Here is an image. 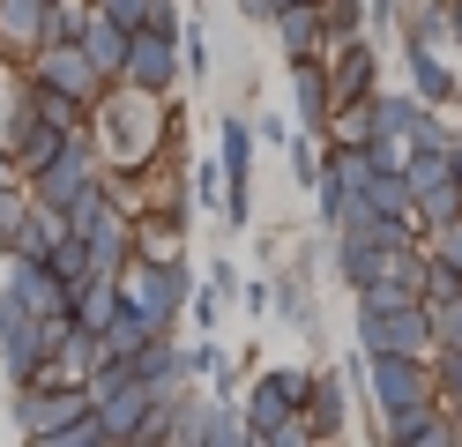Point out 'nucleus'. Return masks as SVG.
Segmentation results:
<instances>
[{"label": "nucleus", "instance_id": "nucleus-38", "mask_svg": "<svg viewBox=\"0 0 462 447\" xmlns=\"http://www.w3.org/2000/svg\"><path fill=\"white\" fill-rule=\"evenodd\" d=\"M187 306H194V321H201V328H217V321H224V306H231V298H217L209 284H201V291L187 298Z\"/></svg>", "mask_w": 462, "mask_h": 447}, {"label": "nucleus", "instance_id": "nucleus-37", "mask_svg": "<svg viewBox=\"0 0 462 447\" xmlns=\"http://www.w3.org/2000/svg\"><path fill=\"white\" fill-rule=\"evenodd\" d=\"M23 209H31V187H23V179H15V187H0V238L15 231V217H23Z\"/></svg>", "mask_w": 462, "mask_h": 447}, {"label": "nucleus", "instance_id": "nucleus-4", "mask_svg": "<svg viewBox=\"0 0 462 447\" xmlns=\"http://www.w3.org/2000/svg\"><path fill=\"white\" fill-rule=\"evenodd\" d=\"M120 291H127V306L157 328V336H171L187 313V298H194V276H187V261H150V254H134L120 268Z\"/></svg>", "mask_w": 462, "mask_h": 447}, {"label": "nucleus", "instance_id": "nucleus-2", "mask_svg": "<svg viewBox=\"0 0 462 447\" xmlns=\"http://www.w3.org/2000/svg\"><path fill=\"white\" fill-rule=\"evenodd\" d=\"M306 396H313V366H269L262 380H254V387H246V403H239L254 447H313Z\"/></svg>", "mask_w": 462, "mask_h": 447}, {"label": "nucleus", "instance_id": "nucleus-34", "mask_svg": "<svg viewBox=\"0 0 462 447\" xmlns=\"http://www.w3.org/2000/svg\"><path fill=\"white\" fill-rule=\"evenodd\" d=\"M180 68L209 75V23H180Z\"/></svg>", "mask_w": 462, "mask_h": 447}, {"label": "nucleus", "instance_id": "nucleus-6", "mask_svg": "<svg viewBox=\"0 0 462 447\" xmlns=\"http://www.w3.org/2000/svg\"><path fill=\"white\" fill-rule=\"evenodd\" d=\"M365 358V396L373 410H411V403H440V387H432V358H411V350H358Z\"/></svg>", "mask_w": 462, "mask_h": 447}, {"label": "nucleus", "instance_id": "nucleus-33", "mask_svg": "<svg viewBox=\"0 0 462 447\" xmlns=\"http://www.w3.org/2000/svg\"><path fill=\"white\" fill-rule=\"evenodd\" d=\"M82 23H90V0H52V8H45V45L82 38Z\"/></svg>", "mask_w": 462, "mask_h": 447}, {"label": "nucleus", "instance_id": "nucleus-13", "mask_svg": "<svg viewBox=\"0 0 462 447\" xmlns=\"http://www.w3.org/2000/svg\"><path fill=\"white\" fill-rule=\"evenodd\" d=\"M388 447H455V417L448 403H411V410H373Z\"/></svg>", "mask_w": 462, "mask_h": 447}, {"label": "nucleus", "instance_id": "nucleus-14", "mask_svg": "<svg viewBox=\"0 0 462 447\" xmlns=\"http://www.w3.org/2000/svg\"><path fill=\"white\" fill-rule=\"evenodd\" d=\"M283 60H321L328 52V23H321V0H283V8L269 15Z\"/></svg>", "mask_w": 462, "mask_h": 447}, {"label": "nucleus", "instance_id": "nucleus-22", "mask_svg": "<svg viewBox=\"0 0 462 447\" xmlns=\"http://www.w3.org/2000/svg\"><path fill=\"white\" fill-rule=\"evenodd\" d=\"M127 366H134V380H150V387H171V380H187V350L171 343V336H150L142 350H127Z\"/></svg>", "mask_w": 462, "mask_h": 447}, {"label": "nucleus", "instance_id": "nucleus-20", "mask_svg": "<svg viewBox=\"0 0 462 447\" xmlns=\"http://www.w3.org/2000/svg\"><path fill=\"white\" fill-rule=\"evenodd\" d=\"M343 417H351L343 380H336V373H313V396H306V425H313V440H343Z\"/></svg>", "mask_w": 462, "mask_h": 447}, {"label": "nucleus", "instance_id": "nucleus-36", "mask_svg": "<svg viewBox=\"0 0 462 447\" xmlns=\"http://www.w3.org/2000/svg\"><path fill=\"white\" fill-rule=\"evenodd\" d=\"M194 201L201 209H224V164H194Z\"/></svg>", "mask_w": 462, "mask_h": 447}, {"label": "nucleus", "instance_id": "nucleus-17", "mask_svg": "<svg viewBox=\"0 0 462 447\" xmlns=\"http://www.w3.org/2000/svg\"><path fill=\"white\" fill-rule=\"evenodd\" d=\"M45 8H52V0H0V52L31 60L45 45Z\"/></svg>", "mask_w": 462, "mask_h": 447}, {"label": "nucleus", "instance_id": "nucleus-3", "mask_svg": "<svg viewBox=\"0 0 462 447\" xmlns=\"http://www.w3.org/2000/svg\"><path fill=\"white\" fill-rule=\"evenodd\" d=\"M358 298V350H411V358H432V313H425V298H402V291H351Z\"/></svg>", "mask_w": 462, "mask_h": 447}, {"label": "nucleus", "instance_id": "nucleus-35", "mask_svg": "<svg viewBox=\"0 0 462 447\" xmlns=\"http://www.w3.org/2000/svg\"><path fill=\"white\" fill-rule=\"evenodd\" d=\"M425 254H432V261H448V268H462V217L432 224V231H425Z\"/></svg>", "mask_w": 462, "mask_h": 447}, {"label": "nucleus", "instance_id": "nucleus-12", "mask_svg": "<svg viewBox=\"0 0 462 447\" xmlns=\"http://www.w3.org/2000/svg\"><path fill=\"white\" fill-rule=\"evenodd\" d=\"M328 68V98L351 105V98H381V52H373V38H336L321 52Z\"/></svg>", "mask_w": 462, "mask_h": 447}, {"label": "nucleus", "instance_id": "nucleus-43", "mask_svg": "<svg viewBox=\"0 0 462 447\" xmlns=\"http://www.w3.org/2000/svg\"><path fill=\"white\" fill-rule=\"evenodd\" d=\"M448 45L462 52V0H448Z\"/></svg>", "mask_w": 462, "mask_h": 447}, {"label": "nucleus", "instance_id": "nucleus-23", "mask_svg": "<svg viewBox=\"0 0 462 447\" xmlns=\"http://www.w3.org/2000/svg\"><path fill=\"white\" fill-rule=\"evenodd\" d=\"M269 313L283 328H299V336H313V291H306V268H291V276H269Z\"/></svg>", "mask_w": 462, "mask_h": 447}, {"label": "nucleus", "instance_id": "nucleus-5", "mask_svg": "<svg viewBox=\"0 0 462 447\" xmlns=\"http://www.w3.org/2000/svg\"><path fill=\"white\" fill-rule=\"evenodd\" d=\"M23 187H31V201H38V209L68 217V209H75L82 194H90V187H105V157H97V135H90V127H82V135H68V149H60V157H52L45 172H31Z\"/></svg>", "mask_w": 462, "mask_h": 447}, {"label": "nucleus", "instance_id": "nucleus-21", "mask_svg": "<svg viewBox=\"0 0 462 447\" xmlns=\"http://www.w3.org/2000/svg\"><path fill=\"white\" fill-rule=\"evenodd\" d=\"M194 447H254V433H246V410L239 403H201V417H194Z\"/></svg>", "mask_w": 462, "mask_h": 447}, {"label": "nucleus", "instance_id": "nucleus-31", "mask_svg": "<svg viewBox=\"0 0 462 447\" xmlns=\"http://www.w3.org/2000/svg\"><path fill=\"white\" fill-rule=\"evenodd\" d=\"M283 149H291V179H299V187L313 194V187H321V135L291 127V142H283Z\"/></svg>", "mask_w": 462, "mask_h": 447}, {"label": "nucleus", "instance_id": "nucleus-9", "mask_svg": "<svg viewBox=\"0 0 462 447\" xmlns=\"http://www.w3.org/2000/svg\"><path fill=\"white\" fill-rule=\"evenodd\" d=\"M38 82H52V89H68V98H82V105H97L105 89H112V75L97 68L90 52H82V38H60V45H38L31 60H23Z\"/></svg>", "mask_w": 462, "mask_h": 447}, {"label": "nucleus", "instance_id": "nucleus-26", "mask_svg": "<svg viewBox=\"0 0 462 447\" xmlns=\"http://www.w3.org/2000/svg\"><path fill=\"white\" fill-rule=\"evenodd\" d=\"M358 209H381V217H418V209H411V179L373 164V179L358 187Z\"/></svg>", "mask_w": 462, "mask_h": 447}, {"label": "nucleus", "instance_id": "nucleus-15", "mask_svg": "<svg viewBox=\"0 0 462 447\" xmlns=\"http://www.w3.org/2000/svg\"><path fill=\"white\" fill-rule=\"evenodd\" d=\"M15 298V306H31L38 321H52V313H68V284L52 276L45 261H8V284H0Z\"/></svg>", "mask_w": 462, "mask_h": 447}, {"label": "nucleus", "instance_id": "nucleus-16", "mask_svg": "<svg viewBox=\"0 0 462 447\" xmlns=\"http://www.w3.org/2000/svg\"><path fill=\"white\" fill-rule=\"evenodd\" d=\"M328 112H336V98H328V68H321V60H291V127L321 135Z\"/></svg>", "mask_w": 462, "mask_h": 447}, {"label": "nucleus", "instance_id": "nucleus-25", "mask_svg": "<svg viewBox=\"0 0 462 447\" xmlns=\"http://www.w3.org/2000/svg\"><path fill=\"white\" fill-rule=\"evenodd\" d=\"M68 135H82V127H52V119H38V127L8 149V157H15V172H23V179H31V172H45V164L68 149Z\"/></svg>", "mask_w": 462, "mask_h": 447}, {"label": "nucleus", "instance_id": "nucleus-44", "mask_svg": "<svg viewBox=\"0 0 462 447\" xmlns=\"http://www.w3.org/2000/svg\"><path fill=\"white\" fill-rule=\"evenodd\" d=\"M15 179H23V172H15V157H8V149H0V187H15Z\"/></svg>", "mask_w": 462, "mask_h": 447}, {"label": "nucleus", "instance_id": "nucleus-27", "mask_svg": "<svg viewBox=\"0 0 462 447\" xmlns=\"http://www.w3.org/2000/svg\"><path fill=\"white\" fill-rule=\"evenodd\" d=\"M187 380H217L224 396H231V380H239V366H231V350H224L217 336H201V343L187 350Z\"/></svg>", "mask_w": 462, "mask_h": 447}, {"label": "nucleus", "instance_id": "nucleus-8", "mask_svg": "<svg viewBox=\"0 0 462 447\" xmlns=\"http://www.w3.org/2000/svg\"><path fill=\"white\" fill-rule=\"evenodd\" d=\"M187 68H180V23H142V30H127V68H120V82H134V89H150V98H171V82H180Z\"/></svg>", "mask_w": 462, "mask_h": 447}, {"label": "nucleus", "instance_id": "nucleus-45", "mask_svg": "<svg viewBox=\"0 0 462 447\" xmlns=\"http://www.w3.org/2000/svg\"><path fill=\"white\" fill-rule=\"evenodd\" d=\"M455 172H462V135H455Z\"/></svg>", "mask_w": 462, "mask_h": 447}, {"label": "nucleus", "instance_id": "nucleus-10", "mask_svg": "<svg viewBox=\"0 0 462 447\" xmlns=\"http://www.w3.org/2000/svg\"><path fill=\"white\" fill-rule=\"evenodd\" d=\"M45 358H52L45 321H38L31 306H15L8 291H0V373L23 387V380H38V373H45Z\"/></svg>", "mask_w": 462, "mask_h": 447}, {"label": "nucleus", "instance_id": "nucleus-18", "mask_svg": "<svg viewBox=\"0 0 462 447\" xmlns=\"http://www.w3.org/2000/svg\"><path fill=\"white\" fill-rule=\"evenodd\" d=\"M68 231V217H52V209H23V217H15V231L8 238H0V254H8V261H45V247H52V238H60Z\"/></svg>", "mask_w": 462, "mask_h": 447}, {"label": "nucleus", "instance_id": "nucleus-41", "mask_svg": "<svg viewBox=\"0 0 462 447\" xmlns=\"http://www.w3.org/2000/svg\"><path fill=\"white\" fill-rule=\"evenodd\" d=\"M231 8H239V23H269V15H276V0H231Z\"/></svg>", "mask_w": 462, "mask_h": 447}, {"label": "nucleus", "instance_id": "nucleus-46", "mask_svg": "<svg viewBox=\"0 0 462 447\" xmlns=\"http://www.w3.org/2000/svg\"><path fill=\"white\" fill-rule=\"evenodd\" d=\"M455 350H462V343H455Z\"/></svg>", "mask_w": 462, "mask_h": 447}, {"label": "nucleus", "instance_id": "nucleus-30", "mask_svg": "<svg viewBox=\"0 0 462 447\" xmlns=\"http://www.w3.org/2000/svg\"><path fill=\"white\" fill-rule=\"evenodd\" d=\"M31 82H38V75H31ZM38 119H52V127H90V105L68 98V89H52V82H38Z\"/></svg>", "mask_w": 462, "mask_h": 447}, {"label": "nucleus", "instance_id": "nucleus-28", "mask_svg": "<svg viewBox=\"0 0 462 447\" xmlns=\"http://www.w3.org/2000/svg\"><path fill=\"white\" fill-rule=\"evenodd\" d=\"M45 268H52V276H60V284L75 291V284H82V276H90V268H97V261H90V247H82V238H75V231H60V238H52V247H45Z\"/></svg>", "mask_w": 462, "mask_h": 447}, {"label": "nucleus", "instance_id": "nucleus-42", "mask_svg": "<svg viewBox=\"0 0 462 447\" xmlns=\"http://www.w3.org/2000/svg\"><path fill=\"white\" fill-rule=\"evenodd\" d=\"M239 306L246 313H269V284H239Z\"/></svg>", "mask_w": 462, "mask_h": 447}, {"label": "nucleus", "instance_id": "nucleus-1", "mask_svg": "<svg viewBox=\"0 0 462 447\" xmlns=\"http://www.w3.org/2000/svg\"><path fill=\"white\" fill-rule=\"evenodd\" d=\"M90 135H97L105 172H142L157 157V142H164V98H150L134 82H112L90 105Z\"/></svg>", "mask_w": 462, "mask_h": 447}, {"label": "nucleus", "instance_id": "nucleus-7", "mask_svg": "<svg viewBox=\"0 0 462 447\" xmlns=\"http://www.w3.org/2000/svg\"><path fill=\"white\" fill-rule=\"evenodd\" d=\"M402 179H411V209H418V224H448L462 217V172H455V149H411L402 157Z\"/></svg>", "mask_w": 462, "mask_h": 447}, {"label": "nucleus", "instance_id": "nucleus-24", "mask_svg": "<svg viewBox=\"0 0 462 447\" xmlns=\"http://www.w3.org/2000/svg\"><path fill=\"white\" fill-rule=\"evenodd\" d=\"M180 231H187V209L134 217V254H150V261H180Z\"/></svg>", "mask_w": 462, "mask_h": 447}, {"label": "nucleus", "instance_id": "nucleus-32", "mask_svg": "<svg viewBox=\"0 0 462 447\" xmlns=\"http://www.w3.org/2000/svg\"><path fill=\"white\" fill-rule=\"evenodd\" d=\"M321 23H328V45L336 38H365V0H321Z\"/></svg>", "mask_w": 462, "mask_h": 447}, {"label": "nucleus", "instance_id": "nucleus-39", "mask_svg": "<svg viewBox=\"0 0 462 447\" xmlns=\"http://www.w3.org/2000/svg\"><path fill=\"white\" fill-rule=\"evenodd\" d=\"M209 291H217V298H239V268H231V261H209Z\"/></svg>", "mask_w": 462, "mask_h": 447}, {"label": "nucleus", "instance_id": "nucleus-11", "mask_svg": "<svg viewBox=\"0 0 462 447\" xmlns=\"http://www.w3.org/2000/svg\"><path fill=\"white\" fill-rule=\"evenodd\" d=\"M402 75L425 105H455L462 98V68H455V45H432V38H402Z\"/></svg>", "mask_w": 462, "mask_h": 447}, {"label": "nucleus", "instance_id": "nucleus-40", "mask_svg": "<svg viewBox=\"0 0 462 447\" xmlns=\"http://www.w3.org/2000/svg\"><path fill=\"white\" fill-rule=\"evenodd\" d=\"M254 142H269V149H283V142H291V119H262V127H254Z\"/></svg>", "mask_w": 462, "mask_h": 447}, {"label": "nucleus", "instance_id": "nucleus-29", "mask_svg": "<svg viewBox=\"0 0 462 447\" xmlns=\"http://www.w3.org/2000/svg\"><path fill=\"white\" fill-rule=\"evenodd\" d=\"M97 8H105L112 23H127V30H142V23H180V0H97Z\"/></svg>", "mask_w": 462, "mask_h": 447}, {"label": "nucleus", "instance_id": "nucleus-19", "mask_svg": "<svg viewBox=\"0 0 462 447\" xmlns=\"http://www.w3.org/2000/svg\"><path fill=\"white\" fill-rule=\"evenodd\" d=\"M82 52H90L97 68H105L112 82H120V68H127V23H112V15L97 8V0H90V23H82Z\"/></svg>", "mask_w": 462, "mask_h": 447}]
</instances>
